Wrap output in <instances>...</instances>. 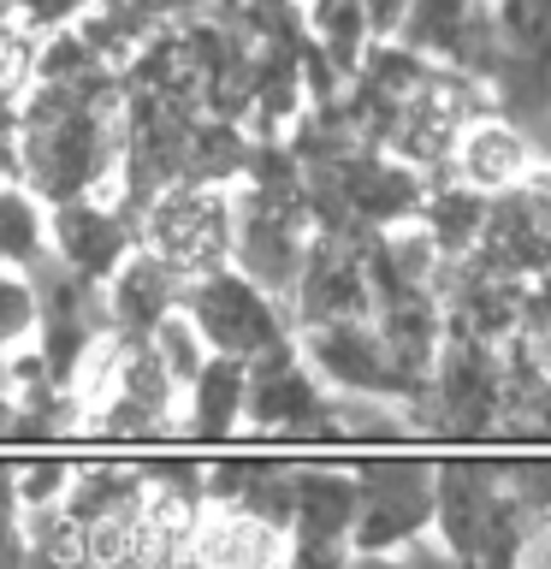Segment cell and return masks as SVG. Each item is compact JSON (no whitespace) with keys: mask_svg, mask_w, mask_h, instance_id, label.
I'll use <instances>...</instances> for the list:
<instances>
[{"mask_svg":"<svg viewBox=\"0 0 551 569\" xmlns=\"http://www.w3.org/2000/svg\"><path fill=\"white\" fill-rule=\"evenodd\" d=\"M184 315H190L196 338H202L213 356H238V362H249V356L284 345L261 284L243 279V273H226V267L196 273V284L184 291Z\"/></svg>","mask_w":551,"mask_h":569,"instance_id":"obj_1","label":"cell"},{"mask_svg":"<svg viewBox=\"0 0 551 569\" xmlns=\"http://www.w3.org/2000/svg\"><path fill=\"white\" fill-rule=\"evenodd\" d=\"M231 249V202L208 184L167 190L149 213V256L172 273H208Z\"/></svg>","mask_w":551,"mask_h":569,"instance_id":"obj_2","label":"cell"},{"mask_svg":"<svg viewBox=\"0 0 551 569\" xmlns=\"http://www.w3.org/2000/svg\"><path fill=\"white\" fill-rule=\"evenodd\" d=\"M433 522V469L421 462H385L362 480V498L350 505V546L391 551Z\"/></svg>","mask_w":551,"mask_h":569,"instance_id":"obj_3","label":"cell"},{"mask_svg":"<svg viewBox=\"0 0 551 569\" xmlns=\"http://www.w3.org/2000/svg\"><path fill=\"white\" fill-rule=\"evenodd\" d=\"M190 551L202 569H284L291 558V533L256 505L231 498V505L196 510L190 522Z\"/></svg>","mask_w":551,"mask_h":569,"instance_id":"obj_4","label":"cell"},{"mask_svg":"<svg viewBox=\"0 0 551 569\" xmlns=\"http://www.w3.org/2000/svg\"><path fill=\"white\" fill-rule=\"evenodd\" d=\"M457 167L474 190H504L528 178V142L504 131V124H474L469 137L457 142Z\"/></svg>","mask_w":551,"mask_h":569,"instance_id":"obj_5","label":"cell"},{"mask_svg":"<svg viewBox=\"0 0 551 569\" xmlns=\"http://www.w3.org/2000/svg\"><path fill=\"white\" fill-rule=\"evenodd\" d=\"M42 243H48L42 208L24 190L0 184V267H36L42 261Z\"/></svg>","mask_w":551,"mask_h":569,"instance_id":"obj_6","label":"cell"},{"mask_svg":"<svg viewBox=\"0 0 551 569\" xmlns=\"http://www.w3.org/2000/svg\"><path fill=\"white\" fill-rule=\"evenodd\" d=\"M36 332V297L24 279H12V267H0V350Z\"/></svg>","mask_w":551,"mask_h":569,"instance_id":"obj_7","label":"cell"},{"mask_svg":"<svg viewBox=\"0 0 551 569\" xmlns=\"http://www.w3.org/2000/svg\"><path fill=\"white\" fill-rule=\"evenodd\" d=\"M522 190H528V208H533V220H540V231L551 238V172H528Z\"/></svg>","mask_w":551,"mask_h":569,"instance_id":"obj_8","label":"cell"},{"mask_svg":"<svg viewBox=\"0 0 551 569\" xmlns=\"http://www.w3.org/2000/svg\"><path fill=\"white\" fill-rule=\"evenodd\" d=\"M522 569H551V522L533 528V546L522 551Z\"/></svg>","mask_w":551,"mask_h":569,"instance_id":"obj_9","label":"cell"}]
</instances>
